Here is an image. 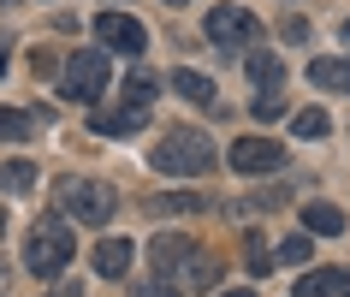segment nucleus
I'll return each mask as SVG.
<instances>
[{
	"mask_svg": "<svg viewBox=\"0 0 350 297\" xmlns=\"http://www.w3.org/2000/svg\"><path fill=\"white\" fill-rule=\"evenodd\" d=\"M59 297H83V292H59Z\"/></svg>",
	"mask_w": 350,
	"mask_h": 297,
	"instance_id": "obj_28",
	"label": "nucleus"
},
{
	"mask_svg": "<svg viewBox=\"0 0 350 297\" xmlns=\"http://www.w3.org/2000/svg\"><path fill=\"white\" fill-rule=\"evenodd\" d=\"M250 42H261V24L243 12V6H214L208 12V48L220 54H243Z\"/></svg>",
	"mask_w": 350,
	"mask_h": 297,
	"instance_id": "obj_5",
	"label": "nucleus"
},
{
	"mask_svg": "<svg viewBox=\"0 0 350 297\" xmlns=\"http://www.w3.org/2000/svg\"><path fill=\"white\" fill-rule=\"evenodd\" d=\"M95 36L107 42L113 54H143V48H148L143 18H131V12H101V18H95Z\"/></svg>",
	"mask_w": 350,
	"mask_h": 297,
	"instance_id": "obj_6",
	"label": "nucleus"
},
{
	"mask_svg": "<svg viewBox=\"0 0 350 297\" xmlns=\"http://www.w3.org/2000/svg\"><path fill=\"white\" fill-rule=\"evenodd\" d=\"M178 279H185V292H208V285L220 279V261H214V256H202V250H196V256H190L185 268H178Z\"/></svg>",
	"mask_w": 350,
	"mask_h": 297,
	"instance_id": "obj_16",
	"label": "nucleus"
},
{
	"mask_svg": "<svg viewBox=\"0 0 350 297\" xmlns=\"http://www.w3.org/2000/svg\"><path fill=\"white\" fill-rule=\"evenodd\" d=\"M303 226H309L314 238H338V232H345V208H332V203H303Z\"/></svg>",
	"mask_w": 350,
	"mask_h": 297,
	"instance_id": "obj_12",
	"label": "nucleus"
},
{
	"mask_svg": "<svg viewBox=\"0 0 350 297\" xmlns=\"http://www.w3.org/2000/svg\"><path fill=\"white\" fill-rule=\"evenodd\" d=\"M59 83H66V101H83V107H90V101H101V90H107V54H101V48H77L72 60H66V77H59Z\"/></svg>",
	"mask_w": 350,
	"mask_h": 297,
	"instance_id": "obj_4",
	"label": "nucleus"
},
{
	"mask_svg": "<svg viewBox=\"0 0 350 297\" xmlns=\"http://www.w3.org/2000/svg\"><path fill=\"white\" fill-rule=\"evenodd\" d=\"M172 90L185 95L190 107H214V83H208L202 72H190V66H178V72H172Z\"/></svg>",
	"mask_w": 350,
	"mask_h": 297,
	"instance_id": "obj_15",
	"label": "nucleus"
},
{
	"mask_svg": "<svg viewBox=\"0 0 350 297\" xmlns=\"http://www.w3.org/2000/svg\"><path fill=\"white\" fill-rule=\"evenodd\" d=\"M90 125H95V137H131V131H143V125H148V107H137V101H131V107L95 113Z\"/></svg>",
	"mask_w": 350,
	"mask_h": 297,
	"instance_id": "obj_10",
	"label": "nucleus"
},
{
	"mask_svg": "<svg viewBox=\"0 0 350 297\" xmlns=\"http://www.w3.org/2000/svg\"><path fill=\"white\" fill-rule=\"evenodd\" d=\"M30 185H36V167H30V161H6V167H0V190H6V196H24Z\"/></svg>",
	"mask_w": 350,
	"mask_h": 297,
	"instance_id": "obj_19",
	"label": "nucleus"
},
{
	"mask_svg": "<svg viewBox=\"0 0 350 297\" xmlns=\"http://www.w3.org/2000/svg\"><path fill=\"white\" fill-rule=\"evenodd\" d=\"M232 167L238 172H273V167H285V143L279 137H238L232 143Z\"/></svg>",
	"mask_w": 350,
	"mask_h": 297,
	"instance_id": "obj_7",
	"label": "nucleus"
},
{
	"mask_svg": "<svg viewBox=\"0 0 350 297\" xmlns=\"http://www.w3.org/2000/svg\"><path fill=\"white\" fill-rule=\"evenodd\" d=\"M125 268H131V244L125 238H101V244H95V274L125 279Z\"/></svg>",
	"mask_w": 350,
	"mask_h": 297,
	"instance_id": "obj_13",
	"label": "nucleus"
},
{
	"mask_svg": "<svg viewBox=\"0 0 350 297\" xmlns=\"http://www.w3.org/2000/svg\"><path fill=\"white\" fill-rule=\"evenodd\" d=\"M166 6H190V0H166Z\"/></svg>",
	"mask_w": 350,
	"mask_h": 297,
	"instance_id": "obj_27",
	"label": "nucleus"
},
{
	"mask_svg": "<svg viewBox=\"0 0 350 297\" xmlns=\"http://www.w3.org/2000/svg\"><path fill=\"white\" fill-rule=\"evenodd\" d=\"M0 72H6V54H0Z\"/></svg>",
	"mask_w": 350,
	"mask_h": 297,
	"instance_id": "obj_30",
	"label": "nucleus"
},
{
	"mask_svg": "<svg viewBox=\"0 0 350 297\" xmlns=\"http://www.w3.org/2000/svg\"><path fill=\"white\" fill-rule=\"evenodd\" d=\"M291 131L309 137V143H321V137L332 131V119H327V107H303V113H291Z\"/></svg>",
	"mask_w": 350,
	"mask_h": 297,
	"instance_id": "obj_18",
	"label": "nucleus"
},
{
	"mask_svg": "<svg viewBox=\"0 0 350 297\" xmlns=\"http://www.w3.org/2000/svg\"><path fill=\"white\" fill-rule=\"evenodd\" d=\"M250 77H256L261 90H279L285 83V60L279 54H250Z\"/></svg>",
	"mask_w": 350,
	"mask_h": 297,
	"instance_id": "obj_17",
	"label": "nucleus"
},
{
	"mask_svg": "<svg viewBox=\"0 0 350 297\" xmlns=\"http://www.w3.org/2000/svg\"><path fill=\"white\" fill-rule=\"evenodd\" d=\"M131 297H178V285H172V279H137Z\"/></svg>",
	"mask_w": 350,
	"mask_h": 297,
	"instance_id": "obj_22",
	"label": "nucleus"
},
{
	"mask_svg": "<svg viewBox=\"0 0 350 297\" xmlns=\"http://www.w3.org/2000/svg\"><path fill=\"white\" fill-rule=\"evenodd\" d=\"M267 261H273V256H267V244L250 238V268H256V274H267Z\"/></svg>",
	"mask_w": 350,
	"mask_h": 297,
	"instance_id": "obj_25",
	"label": "nucleus"
},
{
	"mask_svg": "<svg viewBox=\"0 0 350 297\" xmlns=\"http://www.w3.org/2000/svg\"><path fill=\"white\" fill-rule=\"evenodd\" d=\"M148 256H154V268H161V274H172V279H178V268H185V261L196 256V244H190L185 232H161Z\"/></svg>",
	"mask_w": 350,
	"mask_h": 297,
	"instance_id": "obj_9",
	"label": "nucleus"
},
{
	"mask_svg": "<svg viewBox=\"0 0 350 297\" xmlns=\"http://www.w3.org/2000/svg\"><path fill=\"white\" fill-rule=\"evenodd\" d=\"M0 279H6V268H0Z\"/></svg>",
	"mask_w": 350,
	"mask_h": 297,
	"instance_id": "obj_32",
	"label": "nucleus"
},
{
	"mask_svg": "<svg viewBox=\"0 0 350 297\" xmlns=\"http://www.w3.org/2000/svg\"><path fill=\"white\" fill-rule=\"evenodd\" d=\"M220 297H250V292H243V285H238V292H220Z\"/></svg>",
	"mask_w": 350,
	"mask_h": 297,
	"instance_id": "obj_26",
	"label": "nucleus"
},
{
	"mask_svg": "<svg viewBox=\"0 0 350 297\" xmlns=\"http://www.w3.org/2000/svg\"><path fill=\"white\" fill-rule=\"evenodd\" d=\"M250 113H256L261 125H273V119H285V95H279V90H261L256 101H250Z\"/></svg>",
	"mask_w": 350,
	"mask_h": 297,
	"instance_id": "obj_21",
	"label": "nucleus"
},
{
	"mask_svg": "<svg viewBox=\"0 0 350 297\" xmlns=\"http://www.w3.org/2000/svg\"><path fill=\"white\" fill-rule=\"evenodd\" d=\"M309 250H314L309 238H285L279 244V261H309Z\"/></svg>",
	"mask_w": 350,
	"mask_h": 297,
	"instance_id": "obj_24",
	"label": "nucleus"
},
{
	"mask_svg": "<svg viewBox=\"0 0 350 297\" xmlns=\"http://www.w3.org/2000/svg\"><path fill=\"white\" fill-rule=\"evenodd\" d=\"M0 232H6V214H0Z\"/></svg>",
	"mask_w": 350,
	"mask_h": 297,
	"instance_id": "obj_31",
	"label": "nucleus"
},
{
	"mask_svg": "<svg viewBox=\"0 0 350 297\" xmlns=\"http://www.w3.org/2000/svg\"><path fill=\"white\" fill-rule=\"evenodd\" d=\"M309 83L314 90H332V95H350V60H338V54L309 60Z\"/></svg>",
	"mask_w": 350,
	"mask_h": 297,
	"instance_id": "obj_11",
	"label": "nucleus"
},
{
	"mask_svg": "<svg viewBox=\"0 0 350 297\" xmlns=\"http://www.w3.org/2000/svg\"><path fill=\"white\" fill-rule=\"evenodd\" d=\"M30 131H42V113H30V107H0V143H24Z\"/></svg>",
	"mask_w": 350,
	"mask_h": 297,
	"instance_id": "obj_14",
	"label": "nucleus"
},
{
	"mask_svg": "<svg viewBox=\"0 0 350 297\" xmlns=\"http://www.w3.org/2000/svg\"><path fill=\"white\" fill-rule=\"evenodd\" d=\"M72 256H77V238H72V232H66L59 220L30 226V238H24V268H30L36 279H54Z\"/></svg>",
	"mask_w": 350,
	"mask_h": 297,
	"instance_id": "obj_3",
	"label": "nucleus"
},
{
	"mask_svg": "<svg viewBox=\"0 0 350 297\" xmlns=\"http://www.w3.org/2000/svg\"><path fill=\"white\" fill-rule=\"evenodd\" d=\"M297 297H350V268H314L297 279Z\"/></svg>",
	"mask_w": 350,
	"mask_h": 297,
	"instance_id": "obj_8",
	"label": "nucleus"
},
{
	"mask_svg": "<svg viewBox=\"0 0 350 297\" xmlns=\"http://www.w3.org/2000/svg\"><path fill=\"white\" fill-rule=\"evenodd\" d=\"M345 42H350V18H345Z\"/></svg>",
	"mask_w": 350,
	"mask_h": 297,
	"instance_id": "obj_29",
	"label": "nucleus"
},
{
	"mask_svg": "<svg viewBox=\"0 0 350 297\" xmlns=\"http://www.w3.org/2000/svg\"><path fill=\"white\" fill-rule=\"evenodd\" d=\"M214 143H208L202 131H172V137H161L154 143V167L172 172V179H202V172H214Z\"/></svg>",
	"mask_w": 350,
	"mask_h": 297,
	"instance_id": "obj_1",
	"label": "nucleus"
},
{
	"mask_svg": "<svg viewBox=\"0 0 350 297\" xmlns=\"http://www.w3.org/2000/svg\"><path fill=\"white\" fill-rule=\"evenodd\" d=\"M125 101L148 107V101H154V77H131V83H125Z\"/></svg>",
	"mask_w": 350,
	"mask_h": 297,
	"instance_id": "obj_23",
	"label": "nucleus"
},
{
	"mask_svg": "<svg viewBox=\"0 0 350 297\" xmlns=\"http://www.w3.org/2000/svg\"><path fill=\"white\" fill-rule=\"evenodd\" d=\"M54 208L66 220H77V226H107L113 208H119V196H113V185H101V179H66V185L54 190Z\"/></svg>",
	"mask_w": 350,
	"mask_h": 297,
	"instance_id": "obj_2",
	"label": "nucleus"
},
{
	"mask_svg": "<svg viewBox=\"0 0 350 297\" xmlns=\"http://www.w3.org/2000/svg\"><path fill=\"white\" fill-rule=\"evenodd\" d=\"M143 208H148V214H202L208 203H202V196H185V190H178V196H148Z\"/></svg>",
	"mask_w": 350,
	"mask_h": 297,
	"instance_id": "obj_20",
	"label": "nucleus"
}]
</instances>
